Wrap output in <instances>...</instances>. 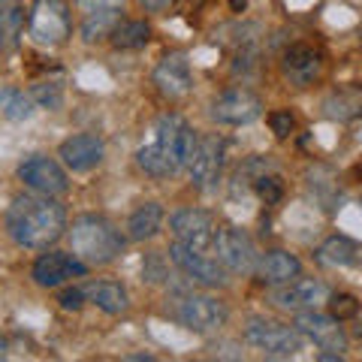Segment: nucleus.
Wrapping results in <instances>:
<instances>
[{
    "label": "nucleus",
    "instance_id": "nucleus-1",
    "mask_svg": "<svg viewBox=\"0 0 362 362\" xmlns=\"http://www.w3.org/2000/svg\"><path fill=\"white\" fill-rule=\"evenodd\" d=\"M197 139V130L181 115H160L154 121L148 142L136 151V163L151 178H173L190 163Z\"/></svg>",
    "mask_w": 362,
    "mask_h": 362
},
{
    "label": "nucleus",
    "instance_id": "nucleus-2",
    "mask_svg": "<svg viewBox=\"0 0 362 362\" xmlns=\"http://www.w3.org/2000/svg\"><path fill=\"white\" fill-rule=\"evenodd\" d=\"M66 230V209L52 197H18L6 209V233L18 247L49 251Z\"/></svg>",
    "mask_w": 362,
    "mask_h": 362
},
{
    "label": "nucleus",
    "instance_id": "nucleus-3",
    "mask_svg": "<svg viewBox=\"0 0 362 362\" xmlns=\"http://www.w3.org/2000/svg\"><path fill=\"white\" fill-rule=\"evenodd\" d=\"M70 247L85 266H106L121 257L124 235H121V230H115V223H109L106 218L82 214L78 221H73Z\"/></svg>",
    "mask_w": 362,
    "mask_h": 362
},
{
    "label": "nucleus",
    "instance_id": "nucleus-4",
    "mask_svg": "<svg viewBox=\"0 0 362 362\" xmlns=\"http://www.w3.org/2000/svg\"><path fill=\"white\" fill-rule=\"evenodd\" d=\"M173 317L190 332H214L226 323V305L209 293H185L173 302Z\"/></svg>",
    "mask_w": 362,
    "mask_h": 362
},
{
    "label": "nucleus",
    "instance_id": "nucleus-5",
    "mask_svg": "<svg viewBox=\"0 0 362 362\" xmlns=\"http://www.w3.org/2000/svg\"><path fill=\"white\" fill-rule=\"evenodd\" d=\"M245 341L257 350H263L266 356L287 359V356H296L305 347V335L296 329V326L272 323V320H247Z\"/></svg>",
    "mask_w": 362,
    "mask_h": 362
},
{
    "label": "nucleus",
    "instance_id": "nucleus-6",
    "mask_svg": "<svg viewBox=\"0 0 362 362\" xmlns=\"http://www.w3.org/2000/svg\"><path fill=\"white\" fill-rule=\"evenodd\" d=\"M211 251L218 254L214 259L226 269V272H239L247 275L257 266V247L251 242V235L235 226H214V239H211Z\"/></svg>",
    "mask_w": 362,
    "mask_h": 362
},
{
    "label": "nucleus",
    "instance_id": "nucleus-7",
    "mask_svg": "<svg viewBox=\"0 0 362 362\" xmlns=\"http://www.w3.org/2000/svg\"><path fill=\"white\" fill-rule=\"evenodd\" d=\"M30 37L40 45H61L70 37V9L64 0H33L30 6Z\"/></svg>",
    "mask_w": 362,
    "mask_h": 362
},
{
    "label": "nucleus",
    "instance_id": "nucleus-8",
    "mask_svg": "<svg viewBox=\"0 0 362 362\" xmlns=\"http://www.w3.org/2000/svg\"><path fill=\"white\" fill-rule=\"evenodd\" d=\"M169 259L185 272L190 281H197L202 287H223L226 281V269L218 263L214 257H209L202 247H190L185 242H173L169 245Z\"/></svg>",
    "mask_w": 362,
    "mask_h": 362
},
{
    "label": "nucleus",
    "instance_id": "nucleus-9",
    "mask_svg": "<svg viewBox=\"0 0 362 362\" xmlns=\"http://www.w3.org/2000/svg\"><path fill=\"white\" fill-rule=\"evenodd\" d=\"M209 115L223 127H242V124H251L263 115V100L247 88H233L211 100Z\"/></svg>",
    "mask_w": 362,
    "mask_h": 362
},
{
    "label": "nucleus",
    "instance_id": "nucleus-10",
    "mask_svg": "<svg viewBox=\"0 0 362 362\" xmlns=\"http://www.w3.org/2000/svg\"><path fill=\"white\" fill-rule=\"evenodd\" d=\"M190 181L194 187L199 190H214L221 185V175H223V139L221 136H199L197 139V148L194 157H190Z\"/></svg>",
    "mask_w": 362,
    "mask_h": 362
},
{
    "label": "nucleus",
    "instance_id": "nucleus-11",
    "mask_svg": "<svg viewBox=\"0 0 362 362\" xmlns=\"http://www.w3.org/2000/svg\"><path fill=\"white\" fill-rule=\"evenodd\" d=\"M326 299H329V287L323 281L299 278V275L287 281V284H278L269 293V302L284 311H311L317 305H323Z\"/></svg>",
    "mask_w": 362,
    "mask_h": 362
},
{
    "label": "nucleus",
    "instance_id": "nucleus-12",
    "mask_svg": "<svg viewBox=\"0 0 362 362\" xmlns=\"http://www.w3.org/2000/svg\"><path fill=\"white\" fill-rule=\"evenodd\" d=\"M18 178L25 181L30 190L45 194V197H61V194H66V187H70L61 163L52 160V157H45V154H33V157H28V160H21L18 163Z\"/></svg>",
    "mask_w": 362,
    "mask_h": 362
},
{
    "label": "nucleus",
    "instance_id": "nucleus-13",
    "mask_svg": "<svg viewBox=\"0 0 362 362\" xmlns=\"http://www.w3.org/2000/svg\"><path fill=\"white\" fill-rule=\"evenodd\" d=\"M296 329L305 338H311V341L317 347H323V350H335V354H344V350H347V332L338 326V320L332 314H320L317 308L299 311Z\"/></svg>",
    "mask_w": 362,
    "mask_h": 362
},
{
    "label": "nucleus",
    "instance_id": "nucleus-14",
    "mask_svg": "<svg viewBox=\"0 0 362 362\" xmlns=\"http://www.w3.org/2000/svg\"><path fill=\"white\" fill-rule=\"evenodd\" d=\"M169 230L175 233V242H185L190 247H211L214 239V218L202 209H178L169 218Z\"/></svg>",
    "mask_w": 362,
    "mask_h": 362
},
{
    "label": "nucleus",
    "instance_id": "nucleus-15",
    "mask_svg": "<svg viewBox=\"0 0 362 362\" xmlns=\"http://www.w3.org/2000/svg\"><path fill=\"white\" fill-rule=\"evenodd\" d=\"M281 70H284L287 82L296 85V88H308L314 85L323 73V58L314 45H305V42H293L290 49L284 52V61H281Z\"/></svg>",
    "mask_w": 362,
    "mask_h": 362
},
{
    "label": "nucleus",
    "instance_id": "nucleus-16",
    "mask_svg": "<svg viewBox=\"0 0 362 362\" xmlns=\"http://www.w3.org/2000/svg\"><path fill=\"white\" fill-rule=\"evenodd\" d=\"M103 139L94 133H76L70 139L61 142L58 148V157L64 160L66 169H73V173H90L94 166H100L103 160Z\"/></svg>",
    "mask_w": 362,
    "mask_h": 362
},
{
    "label": "nucleus",
    "instance_id": "nucleus-17",
    "mask_svg": "<svg viewBox=\"0 0 362 362\" xmlns=\"http://www.w3.org/2000/svg\"><path fill=\"white\" fill-rule=\"evenodd\" d=\"M85 272H88V266L76 254L52 251V254H42L37 263H33V281H37L40 287H61L64 281L82 278Z\"/></svg>",
    "mask_w": 362,
    "mask_h": 362
},
{
    "label": "nucleus",
    "instance_id": "nucleus-18",
    "mask_svg": "<svg viewBox=\"0 0 362 362\" xmlns=\"http://www.w3.org/2000/svg\"><path fill=\"white\" fill-rule=\"evenodd\" d=\"M154 85L163 97L169 100H178L185 97L190 88H194V76H190V64H187V54L181 52H169L166 58L154 66Z\"/></svg>",
    "mask_w": 362,
    "mask_h": 362
},
{
    "label": "nucleus",
    "instance_id": "nucleus-19",
    "mask_svg": "<svg viewBox=\"0 0 362 362\" xmlns=\"http://www.w3.org/2000/svg\"><path fill=\"white\" fill-rule=\"evenodd\" d=\"M254 275L263 281V284H287L296 275H302V263L296 254L290 251H266L263 257H257V266H254Z\"/></svg>",
    "mask_w": 362,
    "mask_h": 362
},
{
    "label": "nucleus",
    "instance_id": "nucleus-20",
    "mask_svg": "<svg viewBox=\"0 0 362 362\" xmlns=\"http://www.w3.org/2000/svg\"><path fill=\"white\" fill-rule=\"evenodd\" d=\"M82 290H85L88 302H94L97 308L106 311V314H124L127 305H130L127 290H124L121 284H115V281H94V284H88Z\"/></svg>",
    "mask_w": 362,
    "mask_h": 362
},
{
    "label": "nucleus",
    "instance_id": "nucleus-21",
    "mask_svg": "<svg viewBox=\"0 0 362 362\" xmlns=\"http://www.w3.org/2000/svg\"><path fill=\"white\" fill-rule=\"evenodd\" d=\"M21 30H25V4L21 0H0V49L13 52Z\"/></svg>",
    "mask_w": 362,
    "mask_h": 362
},
{
    "label": "nucleus",
    "instance_id": "nucleus-22",
    "mask_svg": "<svg viewBox=\"0 0 362 362\" xmlns=\"http://www.w3.org/2000/svg\"><path fill=\"white\" fill-rule=\"evenodd\" d=\"M163 226V209L160 202H145V206H139L130 221H127V235L133 242H145V239H154L157 233H160Z\"/></svg>",
    "mask_w": 362,
    "mask_h": 362
},
{
    "label": "nucleus",
    "instance_id": "nucleus-23",
    "mask_svg": "<svg viewBox=\"0 0 362 362\" xmlns=\"http://www.w3.org/2000/svg\"><path fill=\"white\" fill-rule=\"evenodd\" d=\"M314 257H317V263L326 269H344V266L356 263V245L344 239V235H332V239H326L317 247Z\"/></svg>",
    "mask_w": 362,
    "mask_h": 362
},
{
    "label": "nucleus",
    "instance_id": "nucleus-24",
    "mask_svg": "<svg viewBox=\"0 0 362 362\" xmlns=\"http://www.w3.org/2000/svg\"><path fill=\"white\" fill-rule=\"evenodd\" d=\"M323 109L329 118H341V121L359 115L362 112V85H350V88L335 90V94L326 97Z\"/></svg>",
    "mask_w": 362,
    "mask_h": 362
},
{
    "label": "nucleus",
    "instance_id": "nucleus-25",
    "mask_svg": "<svg viewBox=\"0 0 362 362\" xmlns=\"http://www.w3.org/2000/svg\"><path fill=\"white\" fill-rule=\"evenodd\" d=\"M82 40L85 42H94V40H103L112 37V30L118 28V18H121V9H97V13H82Z\"/></svg>",
    "mask_w": 362,
    "mask_h": 362
},
{
    "label": "nucleus",
    "instance_id": "nucleus-26",
    "mask_svg": "<svg viewBox=\"0 0 362 362\" xmlns=\"http://www.w3.org/2000/svg\"><path fill=\"white\" fill-rule=\"evenodd\" d=\"M151 40V28L145 21H118V28L112 30V45L115 49H142Z\"/></svg>",
    "mask_w": 362,
    "mask_h": 362
},
{
    "label": "nucleus",
    "instance_id": "nucleus-27",
    "mask_svg": "<svg viewBox=\"0 0 362 362\" xmlns=\"http://www.w3.org/2000/svg\"><path fill=\"white\" fill-rule=\"evenodd\" d=\"M0 112L9 121H28L33 115V100L21 88H4L0 90Z\"/></svg>",
    "mask_w": 362,
    "mask_h": 362
},
{
    "label": "nucleus",
    "instance_id": "nucleus-28",
    "mask_svg": "<svg viewBox=\"0 0 362 362\" xmlns=\"http://www.w3.org/2000/svg\"><path fill=\"white\" fill-rule=\"evenodd\" d=\"M30 100H33V103H40L42 109H61V103H64L61 85H54V82H40V85H33Z\"/></svg>",
    "mask_w": 362,
    "mask_h": 362
},
{
    "label": "nucleus",
    "instance_id": "nucleus-29",
    "mask_svg": "<svg viewBox=\"0 0 362 362\" xmlns=\"http://www.w3.org/2000/svg\"><path fill=\"white\" fill-rule=\"evenodd\" d=\"M254 190H257V197L266 202V206H272V202H278L281 197H284V185H281V178L278 175H257L254 178Z\"/></svg>",
    "mask_w": 362,
    "mask_h": 362
},
{
    "label": "nucleus",
    "instance_id": "nucleus-30",
    "mask_svg": "<svg viewBox=\"0 0 362 362\" xmlns=\"http://www.w3.org/2000/svg\"><path fill=\"white\" fill-rule=\"evenodd\" d=\"M329 302V311L338 323L347 320V317H356L359 314V299L356 296H350V293H335V296L326 299Z\"/></svg>",
    "mask_w": 362,
    "mask_h": 362
},
{
    "label": "nucleus",
    "instance_id": "nucleus-31",
    "mask_svg": "<svg viewBox=\"0 0 362 362\" xmlns=\"http://www.w3.org/2000/svg\"><path fill=\"white\" fill-rule=\"evenodd\" d=\"M269 124H272V133L275 136H281V139H284V136H290V130H293V115L287 109H278V112H272L269 115Z\"/></svg>",
    "mask_w": 362,
    "mask_h": 362
},
{
    "label": "nucleus",
    "instance_id": "nucleus-32",
    "mask_svg": "<svg viewBox=\"0 0 362 362\" xmlns=\"http://www.w3.org/2000/svg\"><path fill=\"white\" fill-rule=\"evenodd\" d=\"M61 308L64 311H78V308H82V305L88 302V296H85V290L82 287H66L64 293H61Z\"/></svg>",
    "mask_w": 362,
    "mask_h": 362
},
{
    "label": "nucleus",
    "instance_id": "nucleus-33",
    "mask_svg": "<svg viewBox=\"0 0 362 362\" xmlns=\"http://www.w3.org/2000/svg\"><path fill=\"white\" fill-rule=\"evenodd\" d=\"M82 13H97V9H121L127 0H73Z\"/></svg>",
    "mask_w": 362,
    "mask_h": 362
},
{
    "label": "nucleus",
    "instance_id": "nucleus-34",
    "mask_svg": "<svg viewBox=\"0 0 362 362\" xmlns=\"http://www.w3.org/2000/svg\"><path fill=\"white\" fill-rule=\"evenodd\" d=\"M139 4L148 9V13H160V9H166L169 6V0H139Z\"/></svg>",
    "mask_w": 362,
    "mask_h": 362
},
{
    "label": "nucleus",
    "instance_id": "nucleus-35",
    "mask_svg": "<svg viewBox=\"0 0 362 362\" xmlns=\"http://www.w3.org/2000/svg\"><path fill=\"white\" fill-rule=\"evenodd\" d=\"M6 350H9V344H6V338H4V335H0V359H4V356H6Z\"/></svg>",
    "mask_w": 362,
    "mask_h": 362
}]
</instances>
